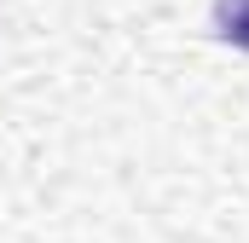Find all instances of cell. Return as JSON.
<instances>
[{"label": "cell", "instance_id": "obj_1", "mask_svg": "<svg viewBox=\"0 0 249 243\" xmlns=\"http://www.w3.org/2000/svg\"><path fill=\"white\" fill-rule=\"evenodd\" d=\"M214 35L226 47L249 52V0H214Z\"/></svg>", "mask_w": 249, "mask_h": 243}]
</instances>
